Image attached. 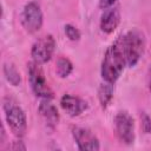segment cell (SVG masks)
Segmentation results:
<instances>
[{
	"label": "cell",
	"instance_id": "obj_1",
	"mask_svg": "<svg viewBox=\"0 0 151 151\" xmlns=\"http://www.w3.org/2000/svg\"><path fill=\"white\" fill-rule=\"evenodd\" d=\"M126 66V58L119 35L105 51L100 66V76L104 81L114 85Z\"/></svg>",
	"mask_w": 151,
	"mask_h": 151
},
{
	"label": "cell",
	"instance_id": "obj_2",
	"mask_svg": "<svg viewBox=\"0 0 151 151\" xmlns=\"http://www.w3.org/2000/svg\"><path fill=\"white\" fill-rule=\"evenodd\" d=\"M120 39L126 58V65L127 67H134L143 58V54L145 52V34L139 28H132L122 34Z\"/></svg>",
	"mask_w": 151,
	"mask_h": 151
},
{
	"label": "cell",
	"instance_id": "obj_3",
	"mask_svg": "<svg viewBox=\"0 0 151 151\" xmlns=\"http://www.w3.org/2000/svg\"><path fill=\"white\" fill-rule=\"evenodd\" d=\"M2 110L11 132L17 138H22L27 131V117L24 109L13 98L5 97L2 100Z\"/></svg>",
	"mask_w": 151,
	"mask_h": 151
},
{
	"label": "cell",
	"instance_id": "obj_4",
	"mask_svg": "<svg viewBox=\"0 0 151 151\" xmlns=\"http://www.w3.org/2000/svg\"><path fill=\"white\" fill-rule=\"evenodd\" d=\"M27 77L32 92L40 99H52L53 91L50 87L41 65L29 61L27 64Z\"/></svg>",
	"mask_w": 151,
	"mask_h": 151
},
{
	"label": "cell",
	"instance_id": "obj_5",
	"mask_svg": "<svg viewBox=\"0 0 151 151\" xmlns=\"http://www.w3.org/2000/svg\"><path fill=\"white\" fill-rule=\"evenodd\" d=\"M20 22L26 32L33 34L41 29L44 24V14L37 1H28L20 13Z\"/></svg>",
	"mask_w": 151,
	"mask_h": 151
},
{
	"label": "cell",
	"instance_id": "obj_6",
	"mask_svg": "<svg viewBox=\"0 0 151 151\" xmlns=\"http://www.w3.org/2000/svg\"><path fill=\"white\" fill-rule=\"evenodd\" d=\"M114 133L122 144L131 145L136 139L134 119L127 111H119L113 119Z\"/></svg>",
	"mask_w": 151,
	"mask_h": 151
},
{
	"label": "cell",
	"instance_id": "obj_7",
	"mask_svg": "<svg viewBox=\"0 0 151 151\" xmlns=\"http://www.w3.org/2000/svg\"><path fill=\"white\" fill-rule=\"evenodd\" d=\"M54 48H55V40L53 35L46 34L38 38L31 47L32 61L39 65H44L48 63L54 53Z\"/></svg>",
	"mask_w": 151,
	"mask_h": 151
},
{
	"label": "cell",
	"instance_id": "obj_8",
	"mask_svg": "<svg viewBox=\"0 0 151 151\" xmlns=\"http://www.w3.org/2000/svg\"><path fill=\"white\" fill-rule=\"evenodd\" d=\"M72 137L77 144V147L81 151H97L100 149L99 139L91 130L86 127L73 126Z\"/></svg>",
	"mask_w": 151,
	"mask_h": 151
},
{
	"label": "cell",
	"instance_id": "obj_9",
	"mask_svg": "<svg viewBox=\"0 0 151 151\" xmlns=\"http://www.w3.org/2000/svg\"><path fill=\"white\" fill-rule=\"evenodd\" d=\"M59 103H60V107L63 109V111L70 117L80 116L84 111L87 110V106H88L84 99H81L80 97L70 94V93L63 94Z\"/></svg>",
	"mask_w": 151,
	"mask_h": 151
},
{
	"label": "cell",
	"instance_id": "obj_10",
	"mask_svg": "<svg viewBox=\"0 0 151 151\" xmlns=\"http://www.w3.org/2000/svg\"><path fill=\"white\" fill-rule=\"evenodd\" d=\"M51 100L52 99H41L39 107H38V112H39L40 117L42 118L45 125L48 129L54 130L59 123L60 116H59V111H58L57 106Z\"/></svg>",
	"mask_w": 151,
	"mask_h": 151
},
{
	"label": "cell",
	"instance_id": "obj_11",
	"mask_svg": "<svg viewBox=\"0 0 151 151\" xmlns=\"http://www.w3.org/2000/svg\"><path fill=\"white\" fill-rule=\"evenodd\" d=\"M119 24H120V12L118 7L112 6L110 8L104 9L99 21V27L103 33L105 34L113 33L116 28L119 26Z\"/></svg>",
	"mask_w": 151,
	"mask_h": 151
},
{
	"label": "cell",
	"instance_id": "obj_12",
	"mask_svg": "<svg viewBox=\"0 0 151 151\" xmlns=\"http://www.w3.org/2000/svg\"><path fill=\"white\" fill-rule=\"evenodd\" d=\"M112 98H113V84L104 81L98 88V99L100 106L103 109H106L110 105Z\"/></svg>",
	"mask_w": 151,
	"mask_h": 151
},
{
	"label": "cell",
	"instance_id": "obj_13",
	"mask_svg": "<svg viewBox=\"0 0 151 151\" xmlns=\"http://www.w3.org/2000/svg\"><path fill=\"white\" fill-rule=\"evenodd\" d=\"M2 72H4V77L5 79L12 85V86H19L21 83V76L19 73V71L17 70V67L11 64V63H5L4 67H2Z\"/></svg>",
	"mask_w": 151,
	"mask_h": 151
},
{
	"label": "cell",
	"instance_id": "obj_14",
	"mask_svg": "<svg viewBox=\"0 0 151 151\" xmlns=\"http://www.w3.org/2000/svg\"><path fill=\"white\" fill-rule=\"evenodd\" d=\"M73 71V64L66 57H60L55 63V72L60 78H67Z\"/></svg>",
	"mask_w": 151,
	"mask_h": 151
},
{
	"label": "cell",
	"instance_id": "obj_15",
	"mask_svg": "<svg viewBox=\"0 0 151 151\" xmlns=\"http://www.w3.org/2000/svg\"><path fill=\"white\" fill-rule=\"evenodd\" d=\"M64 32H65V35H66V37L68 38V40H71V41H79L80 38H81L80 31H79L76 26H73V25H71V24H67V25L64 26Z\"/></svg>",
	"mask_w": 151,
	"mask_h": 151
},
{
	"label": "cell",
	"instance_id": "obj_16",
	"mask_svg": "<svg viewBox=\"0 0 151 151\" xmlns=\"http://www.w3.org/2000/svg\"><path fill=\"white\" fill-rule=\"evenodd\" d=\"M140 126L144 133H151V118L145 112H142L140 114Z\"/></svg>",
	"mask_w": 151,
	"mask_h": 151
},
{
	"label": "cell",
	"instance_id": "obj_17",
	"mask_svg": "<svg viewBox=\"0 0 151 151\" xmlns=\"http://www.w3.org/2000/svg\"><path fill=\"white\" fill-rule=\"evenodd\" d=\"M21 138H18V140H14L13 143H12V145L9 146V149L11 150H14V151H18V150H26L27 147H26V145L24 144V142L22 140H20Z\"/></svg>",
	"mask_w": 151,
	"mask_h": 151
},
{
	"label": "cell",
	"instance_id": "obj_18",
	"mask_svg": "<svg viewBox=\"0 0 151 151\" xmlns=\"http://www.w3.org/2000/svg\"><path fill=\"white\" fill-rule=\"evenodd\" d=\"M116 1L117 0H99V8H101L103 11L110 8L116 4Z\"/></svg>",
	"mask_w": 151,
	"mask_h": 151
},
{
	"label": "cell",
	"instance_id": "obj_19",
	"mask_svg": "<svg viewBox=\"0 0 151 151\" xmlns=\"http://www.w3.org/2000/svg\"><path fill=\"white\" fill-rule=\"evenodd\" d=\"M147 83H149V90L151 93V65L149 67V72H147Z\"/></svg>",
	"mask_w": 151,
	"mask_h": 151
}]
</instances>
